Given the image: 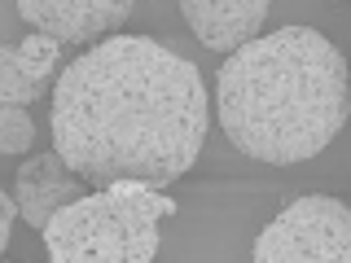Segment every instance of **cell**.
Here are the masks:
<instances>
[{
    "instance_id": "8992f818",
    "label": "cell",
    "mask_w": 351,
    "mask_h": 263,
    "mask_svg": "<svg viewBox=\"0 0 351 263\" xmlns=\"http://www.w3.org/2000/svg\"><path fill=\"white\" fill-rule=\"evenodd\" d=\"M84 193H88V180L66 167L58 149L27 158L18 167V180H14V206H18V215L27 219L31 228H40V233L49 228V219L58 215L62 206L80 202Z\"/></svg>"
},
{
    "instance_id": "30bf717a",
    "label": "cell",
    "mask_w": 351,
    "mask_h": 263,
    "mask_svg": "<svg viewBox=\"0 0 351 263\" xmlns=\"http://www.w3.org/2000/svg\"><path fill=\"white\" fill-rule=\"evenodd\" d=\"M14 219H18V206H14V197L0 189V255H5V246H9V228H14Z\"/></svg>"
},
{
    "instance_id": "7c38bea8",
    "label": "cell",
    "mask_w": 351,
    "mask_h": 263,
    "mask_svg": "<svg viewBox=\"0 0 351 263\" xmlns=\"http://www.w3.org/2000/svg\"><path fill=\"white\" fill-rule=\"evenodd\" d=\"M347 66H351V62H347Z\"/></svg>"
},
{
    "instance_id": "6da1fadb",
    "label": "cell",
    "mask_w": 351,
    "mask_h": 263,
    "mask_svg": "<svg viewBox=\"0 0 351 263\" xmlns=\"http://www.w3.org/2000/svg\"><path fill=\"white\" fill-rule=\"evenodd\" d=\"M206 140V84L149 36H106L53 88V149L97 189L180 180Z\"/></svg>"
},
{
    "instance_id": "ba28073f",
    "label": "cell",
    "mask_w": 351,
    "mask_h": 263,
    "mask_svg": "<svg viewBox=\"0 0 351 263\" xmlns=\"http://www.w3.org/2000/svg\"><path fill=\"white\" fill-rule=\"evenodd\" d=\"M62 58V40L31 31L22 44H0V101L5 105H31L44 97L53 71Z\"/></svg>"
},
{
    "instance_id": "8fae6325",
    "label": "cell",
    "mask_w": 351,
    "mask_h": 263,
    "mask_svg": "<svg viewBox=\"0 0 351 263\" xmlns=\"http://www.w3.org/2000/svg\"><path fill=\"white\" fill-rule=\"evenodd\" d=\"M347 211H351V206H347Z\"/></svg>"
},
{
    "instance_id": "52a82bcc",
    "label": "cell",
    "mask_w": 351,
    "mask_h": 263,
    "mask_svg": "<svg viewBox=\"0 0 351 263\" xmlns=\"http://www.w3.org/2000/svg\"><path fill=\"white\" fill-rule=\"evenodd\" d=\"M272 0H180L184 27L211 53H237L259 36Z\"/></svg>"
},
{
    "instance_id": "7a4b0ae2",
    "label": "cell",
    "mask_w": 351,
    "mask_h": 263,
    "mask_svg": "<svg viewBox=\"0 0 351 263\" xmlns=\"http://www.w3.org/2000/svg\"><path fill=\"white\" fill-rule=\"evenodd\" d=\"M219 127L255 162H307L351 114V66L312 27H281L228 53L215 84Z\"/></svg>"
},
{
    "instance_id": "9c48e42d",
    "label": "cell",
    "mask_w": 351,
    "mask_h": 263,
    "mask_svg": "<svg viewBox=\"0 0 351 263\" xmlns=\"http://www.w3.org/2000/svg\"><path fill=\"white\" fill-rule=\"evenodd\" d=\"M31 140H36V123H31L27 105L0 101V153H27Z\"/></svg>"
},
{
    "instance_id": "5b68a950",
    "label": "cell",
    "mask_w": 351,
    "mask_h": 263,
    "mask_svg": "<svg viewBox=\"0 0 351 263\" xmlns=\"http://www.w3.org/2000/svg\"><path fill=\"white\" fill-rule=\"evenodd\" d=\"M132 5L136 0H18V14L40 36H53L62 44H88L123 27Z\"/></svg>"
},
{
    "instance_id": "3957f363",
    "label": "cell",
    "mask_w": 351,
    "mask_h": 263,
    "mask_svg": "<svg viewBox=\"0 0 351 263\" xmlns=\"http://www.w3.org/2000/svg\"><path fill=\"white\" fill-rule=\"evenodd\" d=\"M171 211L176 202L149 197L136 180L84 193L80 202L62 206L44 228L49 263H154L158 219Z\"/></svg>"
},
{
    "instance_id": "277c9868",
    "label": "cell",
    "mask_w": 351,
    "mask_h": 263,
    "mask_svg": "<svg viewBox=\"0 0 351 263\" xmlns=\"http://www.w3.org/2000/svg\"><path fill=\"white\" fill-rule=\"evenodd\" d=\"M255 263H351V211L325 193L299 197L255 237Z\"/></svg>"
}]
</instances>
